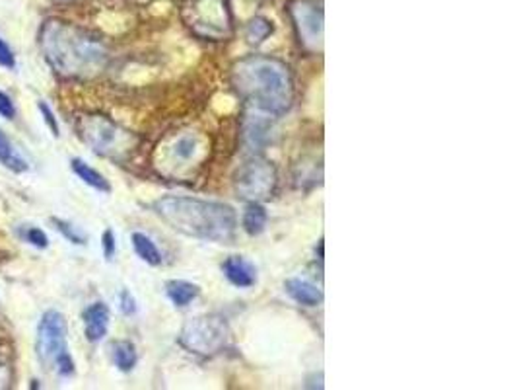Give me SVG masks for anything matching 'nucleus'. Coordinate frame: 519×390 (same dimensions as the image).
Listing matches in <instances>:
<instances>
[{"instance_id": "1", "label": "nucleus", "mask_w": 519, "mask_h": 390, "mask_svg": "<svg viewBox=\"0 0 519 390\" xmlns=\"http://www.w3.org/2000/svg\"><path fill=\"white\" fill-rule=\"evenodd\" d=\"M152 209L175 233L203 242L230 244L238 233L236 209L222 201L163 195L152 203Z\"/></svg>"}, {"instance_id": "2", "label": "nucleus", "mask_w": 519, "mask_h": 390, "mask_svg": "<svg viewBox=\"0 0 519 390\" xmlns=\"http://www.w3.org/2000/svg\"><path fill=\"white\" fill-rule=\"evenodd\" d=\"M39 46L51 67L69 79L94 77L107 63L102 39L63 20H47L41 26Z\"/></svg>"}, {"instance_id": "3", "label": "nucleus", "mask_w": 519, "mask_h": 390, "mask_svg": "<svg viewBox=\"0 0 519 390\" xmlns=\"http://www.w3.org/2000/svg\"><path fill=\"white\" fill-rule=\"evenodd\" d=\"M231 82L249 107L280 117L292 107L294 82L289 64L267 55H251L236 63Z\"/></svg>"}, {"instance_id": "4", "label": "nucleus", "mask_w": 519, "mask_h": 390, "mask_svg": "<svg viewBox=\"0 0 519 390\" xmlns=\"http://www.w3.org/2000/svg\"><path fill=\"white\" fill-rule=\"evenodd\" d=\"M36 355L47 371L59 377L74 375V361L69 350V328L64 314L59 310H47L43 314L36 335Z\"/></svg>"}, {"instance_id": "5", "label": "nucleus", "mask_w": 519, "mask_h": 390, "mask_svg": "<svg viewBox=\"0 0 519 390\" xmlns=\"http://www.w3.org/2000/svg\"><path fill=\"white\" fill-rule=\"evenodd\" d=\"M230 326L224 317L220 314H201L185 322L180 334V343L187 352L213 357L226 350L230 342Z\"/></svg>"}, {"instance_id": "6", "label": "nucleus", "mask_w": 519, "mask_h": 390, "mask_svg": "<svg viewBox=\"0 0 519 390\" xmlns=\"http://www.w3.org/2000/svg\"><path fill=\"white\" fill-rule=\"evenodd\" d=\"M279 183V174L271 160L253 155L239 166L234 178V188L241 199L263 203L271 199Z\"/></svg>"}, {"instance_id": "7", "label": "nucleus", "mask_w": 519, "mask_h": 390, "mask_svg": "<svg viewBox=\"0 0 519 390\" xmlns=\"http://www.w3.org/2000/svg\"><path fill=\"white\" fill-rule=\"evenodd\" d=\"M79 131L84 143L96 155L117 157L129 147V133L104 115H86L80 119Z\"/></svg>"}, {"instance_id": "8", "label": "nucleus", "mask_w": 519, "mask_h": 390, "mask_svg": "<svg viewBox=\"0 0 519 390\" xmlns=\"http://www.w3.org/2000/svg\"><path fill=\"white\" fill-rule=\"evenodd\" d=\"M290 16L302 46L307 51L322 53L325 31L323 10L312 0H294L290 3Z\"/></svg>"}, {"instance_id": "9", "label": "nucleus", "mask_w": 519, "mask_h": 390, "mask_svg": "<svg viewBox=\"0 0 519 390\" xmlns=\"http://www.w3.org/2000/svg\"><path fill=\"white\" fill-rule=\"evenodd\" d=\"M274 119L272 115L249 107L241 123V140L251 155H261L264 148L272 143L274 135Z\"/></svg>"}, {"instance_id": "10", "label": "nucleus", "mask_w": 519, "mask_h": 390, "mask_svg": "<svg viewBox=\"0 0 519 390\" xmlns=\"http://www.w3.org/2000/svg\"><path fill=\"white\" fill-rule=\"evenodd\" d=\"M222 0H195V21L191 26L206 38H220L226 34L228 18Z\"/></svg>"}, {"instance_id": "11", "label": "nucleus", "mask_w": 519, "mask_h": 390, "mask_svg": "<svg viewBox=\"0 0 519 390\" xmlns=\"http://www.w3.org/2000/svg\"><path fill=\"white\" fill-rule=\"evenodd\" d=\"M109 320H112V312H109V307L105 305V302L99 301L90 307H86L82 312L86 340L90 343L102 342L107 335Z\"/></svg>"}, {"instance_id": "12", "label": "nucleus", "mask_w": 519, "mask_h": 390, "mask_svg": "<svg viewBox=\"0 0 519 390\" xmlns=\"http://www.w3.org/2000/svg\"><path fill=\"white\" fill-rule=\"evenodd\" d=\"M222 272L230 285L236 289H251L257 284V267L244 256H230L224 259Z\"/></svg>"}, {"instance_id": "13", "label": "nucleus", "mask_w": 519, "mask_h": 390, "mask_svg": "<svg viewBox=\"0 0 519 390\" xmlns=\"http://www.w3.org/2000/svg\"><path fill=\"white\" fill-rule=\"evenodd\" d=\"M284 291L296 305L315 309L323 302V291L319 289L315 284L302 277H290L284 281Z\"/></svg>"}, {"instance_id": "14", "label": "nucleus", "mask_w": 519, "mask_h": 390, "mask_svg": "<svg viewBox=\"0 0 519 390\" xmlns=\"http://www.w3.org/2000/svg\"><path fill=\"white\" fill-rule=\"evenodd\" d=\"M165 295H168L173 307L185 309L198 299V295H201V287L185 279H172L165 284Z\"/></svg>"}, {"instance_id": "15", "label": "nucleus", "mask_w": 519, "mask_h": 390, "mask_svg": "<svg viewBox=\"0 0 519 390\" xmlns=\"http://www.w3.org/2000/svg\"><path fill=\"white\" fill-rule=\"evenodd\" d=\"M71 168H72L74 174L86 183V186H90L96 191H102V193L112 191V183H109V180L102 174V172H97L96 168H92L82 158H72Z\"/></svg>"}, {"instance_id": "16", "label": "nucleus", "mask_w": 519, "mask_h": 390, "mask_svg": "<svg viewBox=\"0 0 519 390\" xmlns=\"http://www.w3.org/2000/svg\"><path fill=\"white\" fill-rule=\"evenodd\" d=\"M112 360L121 373H130L138 363L135 343L129 340H117L112 343Z\"/></svg>"}, {"instance_id": "17", "label": "nucleus", "mask_w": 519, "mask_h": 390, "mask_svg": "<svg viewBox=\"0 0 519 390\" xmlns=\"http://www.w3.org/2000/svg\"><path fill=\"white\" fill-rule=\"evenodd\" d=\"M269 223V213L267 208L263 203L251 201L247 205V209L244 213V219H241V225H244V231L249 236H259L264 229H267Z\"/></svg>"}, {"instance_id": "18", "label": "nucleus", "mask_w": 519, "mask_h": 390, "mask_svg": "<svg viewBox=\"0 0 519 390\" xmlns=\"http://www.w3.org/2000/svg\"><path fill=\"white\" fill-rule=\"evenodd\" d=\"M132 248H135V252L142 259V262H146L148 266L156 267L163 262L160 248L145 233H132Z\"/></svg>"}, {"instance_id": "19", "label": "nucleus", "mask_w": 519, "mask_h": 390, "mask_svg": "<svg viewBox=\"0 0 519 390\" xmlns=\"http://www.w3.org/2000/svg\"><path fill=\"white\" fill-rule=\"evenodd\" d=\"M274 31L272 21L264 16H255L249 24L246 26V39L249 46H261V43L267 41Z\"/></svg>"}, {"instance_id": "20", "label": "nucleus", "mask_w": 519, "mask_h": 390, "mask_svg": "<svg viewBox=\"0 0 519 390\" xmlns=\"http://www.w3.org/2000/svg\"><path fill=\"white\" fill-rule=\"evenodd\" d=\"M0 165L13 172H26L29 168L28 162L16 153V148L10 143L4 131H0Z\"/></svg>"}, {"instance_id": "21", "label": "nucleus", "mask_w": 519, "mask_h": 390, "mask_svg": "<svg viewBox=\"0 0 519 390\" xmlns=\"http://www.w3.org/2000/svg\"><path fill=\"white\" fill-rule=\"evenodd\" d=\"M198 150V139L195 135H181L178 140H175L172 147V155L173 158H178L181 162H191Z\"/></svg>"}, {"instance_id": "22", "label": "nucleus", "mask_w": 519, "mask_h": 390, "mask_svg": "<svg viewBox=\"0 0 519 390\" xmlns=\"http://www.w3.org/2000/svg\"><path fill=\"white\" fill-rule=\"evenodd\" d=\"M51 223L54 225V229H57L69 242H72L76 246H84L88 242V236L79 229V226L71 225L69 221H61V219H57V216H53Z\"/></svg>"}, {"instance_id": "23", "label": "nucleus", "mask_w": 519, "mask_h": 390, "mask_svg": "<svg viewBox=\"0 0 519 390\" xmlns=\"http://www.w3.org/2000/svg\"><path fill=\"white\" fill-rule=\"evenodd\" d=\"M20 236L24 238L28 244L39 248V250H46V248L49 246V238L39 229V226H26V229L20 231Z\"/></svg>"}, {"instance_id": "24", "label": "nucleus", "mask_w": 519, "mask_h": 390, "mask_svg": "<svg viewBox=\"0 0 519 390\" xmlns=\"http://www.w3.org/2000/svg\"><path fill=\"white\" fill-rule=\"evenodd\" d=\"M119 309H121V312L125 314V317H132V314H137V310H138L137 299L130 295V291L123 289L119 292Z\"/></svg>"}, {"instance_id": "25", "label": "nucleus", "mask_w": 519, "mask_h": 390, "mask_svg": "<svg viewBox=\"0 0 519 390\" xmlns=\"http://www.w3.org/2000/svg\"><path fill=\"white\" fill-rule=\"evenodd\" d=\"M38 107H39L41 115H43V122H46L47 127L51 129L53 137H59V135H61V133H59V122H57V117H54V114H53L51 107H49L46 102H39Z\"/></svg>"}, {"instance_id": "26", "label": "nucleus", "mask_w": 519, "mask_h": 390, "mask_svg": "<svg viewBox=\"0 0 519 390\" xmlns=\"http://www.w3.org/2000/svg\"><path fill=\"white\" fill-rule=\"evenodd\" d=\"M0 67L4 69H14L16 67V57L13 49L8 47V43L0 38Z\"/></svg>"}, {"instance_id": "27", "label": "nucleus", "mask_w": 519, "mask_h": 390, "mask_svg": "<svg viewBox=\"0 0 519 390\" xmlns=\"http://www.w3.org/2000/svg\"><path fill=\"white\" fill-rule=\"evenodd\" d=\"M0 117L8 119V122L16 117V106L13 100H10V96L3 90H0Z\"/></svg>"}, {"instance_id": "28", "label": "nucleus", "mask_w": 519, "mask_h": 390, "mask_svg": "<svg viewBox=\"0 0 519 390\" xmlns=\"http://www.w3.org/2000/svg\"><path fill=\"white\" fill-rule=\"evenodd\" d=\"M102 246H104V256L105 259H113L115 250H117V244H115V234L112 229H107L102 236Z\"/></svg>"}, {"instance_id": "29", "label": "nucleus", "mask_w": 519, "mask_h": 390, "mask_svg": "<svg viewBox=\"0 0 519 390\" xmlns=\"http://www.w3.org/2000/svg\"><path fill=\"white\" fill-rule=\"evenodd\" d=\"M10 381H13V371L6 363L0 361V388H8Z\"/></svg>"}, {"instance_id": "30", "label": "nucleus", "mask_w": 519, "mask_h": 390, "mask_svg": "<svg viewBox=\"0 0 519 390\" xmlns=\"http://www.w3.org/2000/svg\"><path fill=\"white\" fill-rule=\"evenodd\" d=\"M306 386H307V388H323V373L309 377V378H307V383H306Z\"/></svg>"}, {"instance_id": "31", "label": "nucleus", "mask_w": 519, "mask_h": 390, "mask_svg": "<svg viewBox=\"0 0 519 390\" xmlns=\"http://www.w3.org/2000/svg\"><path fill=\"white\" fill-rule=\"evenodd\" d=\"M61 3H66V0H61Z\"/></svg>"}]
</instances>
